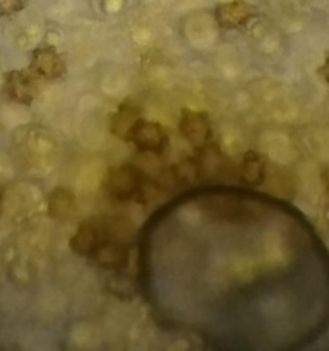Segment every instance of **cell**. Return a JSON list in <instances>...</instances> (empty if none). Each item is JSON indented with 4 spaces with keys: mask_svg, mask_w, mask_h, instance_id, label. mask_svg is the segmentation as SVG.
<instances>
[{
    "mask_svg": "<svg viewBox=\"0 0 329 351\" xmlns=\"http://www.w3.org/2000/svg\"><path fill=\"white\" fill-rule=\"evenodd\" d=\"M36 64H38V69H40V72H43V74L47 75L57 74L58 60L53 53H50V51H41L36 58Z\"/></svg>",
    "mask_w": 329,
    "mask_h": 351,
    "instance_id": "6da1fadb",
    "label": "cell"
},
{
    "mask_svg": "<svg viewBox=\"0 0 329 351\" xmlns=\"http://www.w3.org/2000/svg\"><path fill=\"white\" fill-rule=\"evenodd\" d=\"M24 7V0H0V16L17 12Z\"/></svg>",
    "mask_w": 329,
    "mask_h": 351,
    "instance_id": "7a4b0ae2",
    "label": "cell"
},
{
    "mask_svg": "<svg viewBox=\"0 0 329 351\" xmlns=\"http://www.w3.org/2000/svg\"><path fill=\"white\" fill-rule=\"evenodd\" d=\"M0 202H2V189H0Z\"/></svg>",
    "mask_w": 329,
    "mask_h": 351,
    "instance_id": "3957f363",
    "label": "cell"
}]
</instances>
